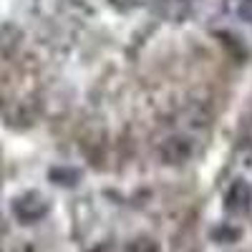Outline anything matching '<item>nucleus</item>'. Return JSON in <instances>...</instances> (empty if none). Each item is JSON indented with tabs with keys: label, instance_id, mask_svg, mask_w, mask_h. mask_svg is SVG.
I'll return each mask as SVG.
<instances>
[{
	"label": "nucleus",
	"instance_id": "f257e3e1",
	"mask_svg": "<svg viewBox=\"0 0 252 252\" xmlns=\"http://www.w3.org/2000/svg\"><path fill=\"white\" fill-rule=\"evenodd\" d=\"M194 146H192V139L184 136V134H172L166 136L159 146V157L164 164H184L189 157H192Z\"/></svg>",
	"mask_w": 252,
	"mask_h": 252
},
{
	"label": "nucleus",
	"instance_id": "f03ea898",
	"mask_svg": "<svg viewBox=\"0 0 252 252\" xmlns=\"http://www.w3.org/2000/svg\"><path fill=\"white\" fill-rule=\"evenodd\" d=\"M46 202L40 199L38 194H23L20 199H15V204H13V212H15V217L18 220H23V222H35V220H40L46 215Z\"/></svg>",
	"mask_w": 252,
	"mask_h": 252
},
{
	"label": "nucleus",
	"instance_id": "39448f33",
	"mask_svg": "<svg viewBox=\"0 0 252 252\" xmlns=\"http://www.w3.org/2000/svg\"><path fill=\"white\" fill-rule=\"evenodd\" d=\"M189 3H192V0H159L161 10L169 13V15H182L189 8Z\"/></svg>",
	"mask_w": 252,
	"mask_h": 252
},
{
	"label": "nucleus",
	"instance_id": "6e6552de",
	"mask_svg": "<svg viewBox=\"0 0 252 252\" xmlns=\"http://www.w3.org/2000/svg\"><path fill=\"white\" fill-rule=\"evenodd\" d=\"M111 5L119 8V10H129V8L136 5V0H111Z\"/></svg>",
	"mask_w": 252,
	"mask_h": 252
},
{
	"label": "nucleus",
	"instance_id": "7ed1b4c3",
	"mask_svg": "<svg viewBox=\"0 0 252 252\" xmlns=\"http://www.w3.org/2000/svg\"><path fill=\"white\" fill-rule=\"evenodd\" d=\"M252 202V189L245 182H235L227 192V209H235V212H242L247 209Z\"/></svg>",
	"mask_w": 252,
	"mask_h": 252
},
{
	"label": "nucleus",
	"instance_id": "20e7f679",
	"mask_svg": "<svg viewBox=\"0 0 252 252\" xmlns=\"http://www.w3.org/2000/svg\"><path fill=\"white\" fill-rule=\"evenodd\" d=\"M229 10H232L242 23L252 26V0H229Z\"/></svg>",
	"mask_w": 252,
	"mask_h": 252
},
{
	"label": "nucleus",
	"instance_id": "423d86ee",
	"mask_svg": "<svg viewBox=\"0 0 252 252\" xmlns=\"http://www.w3.org/2000/svg\"><path fill=\"white\" fill-rule=\"evenodd\" d=\"M51 179H56L61 184H73L78 179V172H73V169H53L51 172Z\"/></svg>",
	"mask_w": 252,
	"mask_h": 252
},
{
	"label": "nucleus",
	"instance_id": "0eeeda50",
	"mask_svg": "<svg viewBox=\"0 0 252 252\" xmlns=\"http://www.w3.org/2000/svg\"><path fill=\"white\" fill-rule=\"evenodd\" d=\"M129 252H157V245H154L152 240H136V242L129 247Z\"/></svg>",
	"mask_w": 252,
	"mask_h": 252
}]
</instances>
